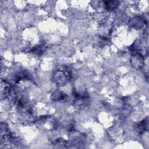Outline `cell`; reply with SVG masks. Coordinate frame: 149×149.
Returning <instances> with one entry per match:
<instances>
[{"label":"cell","instance_id":"277c9868","mask_svg":"<svg viewBox=\"0 0 149 149\" xmlns=\"http://www.w3.org/2000/svg\"><path fill=\"white\" fill-rule=\"evenodd\" d=\"M67 95L61 91H55L52 93L51 95L52 100L56 101H62L67 98Z\"/></svg>","mask_w":149,"mask_h":149},{"label":"cell","instance_id":"52a82bcc","mask_svg":"<svg viewBox=\"0 0 149 149\" xmlns=\"http://www.w3.org/2000/svg\"><path fill=\"white\" fill-rule=\"evenodd\" d=\"M104 6L107 10H111L116 8L118 5V2L117 1H105Z\"/></svg>","mask_w":149,"mask_h":149},{"label":"cell","instance_id":"ba28073f","mask_svg":"<svg viewBox=\"0 0 149 149\" xmlns=\"http://www.w3.org/2000/svg\"><path fill=\"white\" fill-rule=\"evenodd\" d=\"M45 49V47L43 44H40L37 45L36 47H34L31 50V51L33 53H35L36 54H41L44 51Z\"/></svg>","mask_w":149,"mask_h":149},{"label":"cell","instance_id":"5b68a950","mask_svg":"<svg viewBox=\"0 0 149 149\" xmlns=\"http://www.w3.org/2000/svg\"><path fill=\"white\" fill-rule=\"evenodd\" d=\"M147 125H148V121L146 119L139 122L136 125L137 126L136 129H137V132H139L140 133H143L145 130H147Z\"/></svg>","mask_w":149,"mask_h":149},{"label":"cell","instance_id":"7a4b0ae2","mask_svg":"<svg viewBox=\"0 0 149 149\" xmlns=\"http://www.w3.org/2000/svg\"><path fill=\"white\" fill-rule=\"evenodd\" d=\"M130 62L134 68L139 69L143 66L144 59L140 53H133L132 55Z\"/></svg>","mask_w":149,"mask_h":149},{"label":"cell","instance_id":"8992f818","mask_svg":"<svg viewBox=\"0 0 149 149\" xmlns=\"http://www.w3.org/2000/svg\"><path fill=\"white\" fill-rule=\"evenodd\" d=\"M144 23V21L142 19L139 17V18H135L133 19L130 23V24L133 27L140 29V27L143 26Z\"/></svg>","mask_w":149,"mask_h":149},{"label":"cell","instance_id":"6da1fadb","mask_svg":"<svg viewBox=\"0 0 149 149\" xmlns=\"http://www.w3.org/2000/svg\"><path fill=\"white\" fill-rule=\"evenodd\" d=\"M72 76L70 70L66 66H62L58 69L53 74V80L58 86L66 84Z\"/></svg>","mask_w":149,"mask_h":149},{"label":"cell","instance_id":"3957f363","mask_svg":"<svg viewBox=\"0 0 149 149\" xmlns=\"http://www.w3.org/2000/svg\"><path fill=\"white\" fill-rule=\"evenodd\" d=\"M1 88V97L5 98L7 96H8V95L10 93V86L8 82L5 81H2Z\"/></svg>","mask_w":149,"mask_h":149}]
</instances>
